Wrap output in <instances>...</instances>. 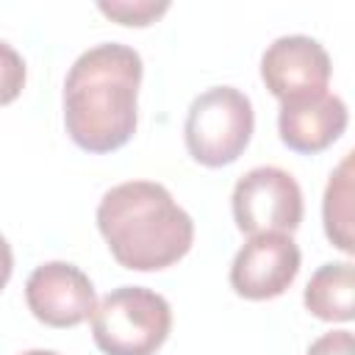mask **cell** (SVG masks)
Wrapping results in <instances>:
<instances>
[{
    "label": "cell",
    "instance_id": "obj_13",
    "mask_svg": "<svg viewBox=\"0 0 355 355\" xmlns=\"http://www.w3.org/2000/svg\"><path fill=\"white\" fill-rule=\"evenodd\" d=\"M22 86H25V61L8 42H0V105L14 103Z\"/></svg>",
    "mask_w": 355,
    "mask_h": 355
},
{
    "label": "cell",
    "instance_id": "obj_12",
    "mask_svg": "<svg viewBox=\"0 0 355 355\" xmlns=\"http://www.w3.org/2000/svg\"><path fill=\"white\" fill-rule=\"evenodd\" d=\"M105 17L116 19L119 25H130V28H144L150 22H155L166 8L169 3H153V0H111V3H100L97 6Z\"/></svg>",
    "mask_w": 355,
    "mask_h": 355
},
{
    "label": "cell",
    "instance_id": "obj_1",
    "mask_svg": "<svg viewBox=\"0 0 355 355\" xmlns=\"http://www.w3.org/2000/svg\"><path fill=\"white\" fill-rule=\"evenodd\" d=\"M141 55L119 42L89 47L64 80V125L86 153H114L139 122Z\"/></svg>",
    "mask_w": 355,
    "mask_h": 355
},
{
    "label": "cell",
    "instance_id": "obj_15",
    "mask_svg": "<svg viewBox=\"0 0 355 355\" xmlns=\"http://www.w3.org/2000/svg\"><path fill=\"white\" fill-rule=\"evenodd\" d=\"M14 272V255H11V244L6 241V236L0 233V291L6 288L8 277Z\"/></svg>",
    "mask_w": 355,
    "mask_h": 355
},
{
    "label": "cell",
    "instance_id": "obj_10",
    "mask_svg": "<svg viewBox=\"0 0 355 355\" xmlns=\"http://www.w3.org/2000/svg\"><path fill=\"white\" fill-rule=\"evenodd\" d=\"M305 308L322 322H349L355 316V269L349 261L322 263L305 286Z\"/></svg>",
    "mask_w": 355,
    "mask_h": 355
},
{
    "label": "cell",
    "instance_id": "obj_6",
    "mask_svg": "<svg viewBox=\"0 0 355 355\" xmlns=\"http://www.w3.org/2000/svg\"><path fill=\"white\" fill-rule=\"evenodd\" d=\"M330 55L324 47L302 33L275 39L261 58V78L280 103H294L327 92Z\"/></svg>",
    "mask_w": 355,
    "mask_h": 355
},
{
    "label": "cell",
    "instance_id": "obj_11",
    "mask_svg": "<svg viewBox=\"0 0 355 355\" xmlns=\"http://www.w3.org/2000/svg\"><path fill=\"white\" fill-rule=\"evenodd\" d=\"M352 155L355 153H347L344 161L330 175L327 189H324V202H322L324 233L347 255L355 252V244H352Z\"/></svg>",
    "mask_w": 355,
    "mask_h": 355
},
{
    "label": "cell",
    "instance_id": "obj_5",
    "mask_svg": "<svg viewBox=\"0 0 355 355\" xmlns=\"http://www.w3.org/2000/svg\"><path fill=\"white\" fill-rule=\"evenodd\" d=\"M230 205L236 227L247 236L291 233L302 222V191L280 166H255L241 175Z\"/></svg>",
    "mask_w": 355,
    "mask_h": 355
},
{
    "label": "cell",
    "instance_id": "obj_14",
    "mask_svg": "<svg viewBox=\"0 0 355 355\" xmlns=\"http://www.w3.org/2000/svg\"><path fill=\"white\" fill-rule=\"evenodd\" d=\"M355 344H352V333L349 330H333L319 336L311 347L308 355H352Z\"/></svg>",
    "mask_w": 355,
    "mask_h": 355
},
{
    "label": "cell",
    "instance_id": "obj_9",
    "mask_svg": "<svg viewBox=\"0 0 355 355\" xmlns=\"http://www.w3.org/2000/svg\"><path fill=\"white\" fill-rule=\"evenodd\" d=\"M347 105L338 94H316L294 103H280L277 130L280 141L302 155H316L327 150L347 128Z\"/></svg>",
    "mask_w": 355,
    "mask_h": 355
},
{
    "label": "cell",
    "instance_id": "obj_7",
    "mask_svg": "<svg viewBox=\"0 0 355 355\" xmlns=\"http://www.w3.org/2000/svg\"><path fill=\"white\" fill-rule=\"evenodd\" d=\"M25 302L47 327H75L97 308L92 280L67 261H47L36 266L25 283Z\"/></svg>",
    "mask_w": 355,
    "mask_h": 355
},
{
    "label": "cell",
    "instance_id": "obj_3",
    "mask_svg": "<svg viewBox=\"0 0 355 355\" xmlns=\"http://www.w3.org/2000/svg\"><path fill=\"white\" fill-rule=\"evenodd\" d=\"M169 302L144 286L108 291L92 313V336L105 355H153L169 336Z\"/></svg>",
    "mask_w": 355,
    "mask_h": 355
},
{
    "label": "cell",
    "instance_id": "obj_8",
    "mask_svg": "<svg viewBox=\"0 0 355 355\" xmlns=\"http://www.w3.org/2000/svg\"><path fill=\"white\" fill-rule=\"evenodd\" d=\"M300 272V247L288 233H258L236 252L230 286L244 300L280 297Z\"/></svg>",
    "mask_w": 355,
    "mask_h": 355
},
{
    "label": "cell",
    "instance_id": "obj_4",
    "mask_svg": "<svg viewBox=\"0 0 355 355\" xmlns=\"http://www.w3.org/2000/svg\"><path fill=\"white\" fill-rule=\"evenodd\" d=\"M255 128L252 103L233 86H211L197 94L186 114V150L202 166H227L250 144Z\"/></svg>",
    "mask_w": 355,
    "mask_h": 355
},
{
    "label": "cell",
    "instance_id": "obj_16",
    "mask_svg": "<svg viewBox=\"0 0 355 355\" xmlns=\"http://www.w3.org/2000/svg\"><path fill=\"white\" fill-rule=\"evenodd\" d=\"M22 355H58V352H53V349H28Z\"/></svg>",
    "mask_w": 355,
    "mask_h": 355
},
{
    "label": "cell",
    "instance_id": "obj_2",
    "mask_svg": "<svg viewBox=\"0 0 355 355\" xmlns=\"http://www.w3.org/2000/svg\"><path fill=\"white\" fill-rule=\"evenodd\" d=\"M97 227L119 266L158 272L178 263L194 241L191 216L153 180L108 189L97 205Z\"/></svg>",
    "mask_w": 355,
    "mask_h": 355
}]
</instances>
